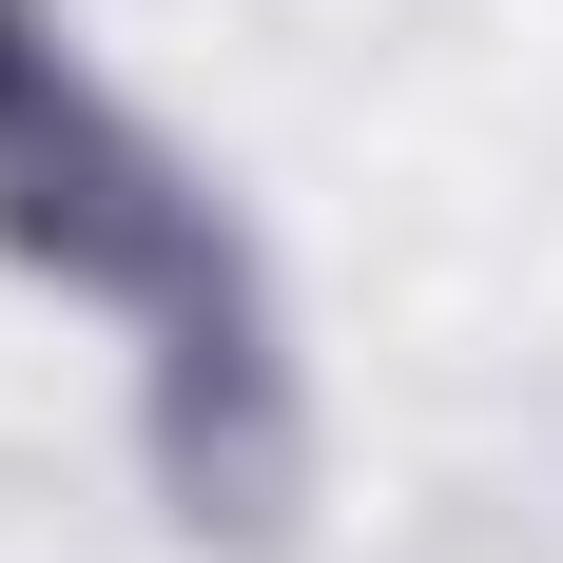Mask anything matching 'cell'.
Here are the masks:
<instances>
[{"label": "cell", "instance_id": "6da1fadb", "mask_svg": "<svg viewBox=\"0 0 563 563\" xmlns=\"http://www.w3.org/2000/svg\"><path fill=\"white\" fill-rule=\"evenodd\" d=\"M0 233L40 253V273H78V291H136V311H233V253H214V214L175 195V156L136 136V117L58 58V20L40 0H0Z\"/></svg>", "mask_w": 563, "mask_h": 563}]
</instances>
